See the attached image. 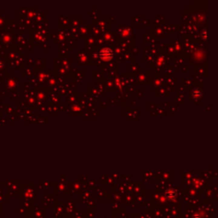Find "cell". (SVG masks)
<instances>
[{"label":"cell","instance_id":"cell-1","mask_svg":"<svg viewBox=\"0 0 218 218\" xmlns=\"http://www.w3.org/2000/svg\"><path fill=\"white\" fill-rule=\"evenodd\" d=\"M100 56H101V58L102 60L108 61H110V60L113 58L114 54H113V51L110 50V49L104 48L103 50H101Z\"/></svg>","mask_w":218,"mask_h":218},{"label":"cell","instance_id":"cell-2","mask_svg":"<svg viewBox=\"0 0 218 218\" xmlns=\"http://www.w3.org/2000/svg\"><path fill=\"white\" fill-rule=\"evenodd\" d=\"M201 37H202V38L204 39V40L207 39V38H208V32H207V30H206V29H204V31L202 32V33H201Z\"/></svg>","mask_w":218,"mask_h":218}]
</instances>
